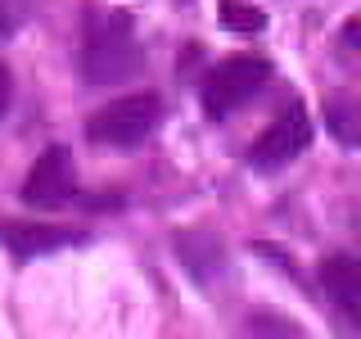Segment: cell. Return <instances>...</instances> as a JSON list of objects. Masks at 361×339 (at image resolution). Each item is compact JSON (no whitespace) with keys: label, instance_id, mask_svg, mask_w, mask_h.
Here are the masks:
<instances>
[{"label":"cell","instance_id":"obj_2","mask_svg":"<svg viewBox=\"0 0 361 339\" xmlns=\"http://www.w3.org/2000/svg\"><path fill=\"white\" fill-rule=\"evenodd\" d=\"M271 82V64L257 59V54H235V59L217 64L199 86V100H203V113L208 118H231L240 105L257 95Z\"/></svg>","mask_w":361,"mask_h":339},{"label":"cell","instance_id":"obj_6","mask_svg":"<svg viewBox=\"0 0 361 339\" xmlns=\"http://www.w3.org/2000/svg\"><path fill=\"white\" fill-rule=\"evenodd\" d=\"M82 240L86 231H77V226H45V222L5 226V244L14 249V258H41V254H54V249H73Z\"/></svg>","mask_w":361,"mask_h":339},{"label":"cell","instance_id":"obj_11","mask_svg":"<svg viewBox=\"0 0 361 339\" xmlns=\"http://www.w3.org/2000/svg\"><path fill=\"white\" fill-rule=\"evenodd\" d=\"M9 28H14V23H9V14L0 9V37H9Z\"/></svg>","mask_w":361,"mask_h":339},{"label":"cell","instance_id":"obj_3","mask_svg":"<svg viewBox=\"0 0 361 339\" xmlns=\"http://www.w3.org/2000/svg\"><path fill=\"white\" fill-rule=\"evenodd\" d=\"M158 122H163V105H158V95H131V100H118V105L99 109L95 118L86 122V136L95 145L131 150V145H140Z\"/></svg>","mask_w":361,"mask_h":339},{"label":"cell","instance_id":"obj_7","mask_svg":"<svg viewBox=\"0 0 361 339\" xmlns=\"http://www.w3.org/2000/svg\"><path fill=\"white\" fill-rule=\"evenodd\" d=\"M321 285L338 303V312H343L353 326H361V263L357 258H348V254L325 258L321 263Z\"/></svg>","mask_w":361,"mask_h":339},{"label":"cell","instance_id":"obj_4","mask_svg":"<svg viewBox=\"0 0 361 339\" xmlns=\"http://www.w3.org/2000/svg\"><path fill=\"white\" fill-rule=\"evenodd\" d=\"M77 190V167H73V154L63 145H50L37 163L27 167V181H23V203L27 208H54L63 203L68 195Z\"/></svg>","mask_w":361,"mask_h":339},{"label":"cell","instance_id":"obj_8","mask_svg":"<svg viewBox=\"0 0 361 339\" xmlns=\"http://www.w3.org/2000/svg\"><path fill=\"white\" fill-rule=\"evenodd\" d=\"M221 18H226V28H231L235 37H257V32L267 28V14H262V9L240 5V0H226V5H221Z\"/></svg>","mask_w":361,"mask_h":339},{"label":"cell","instance_id":"obj_5","mask_svg":"<svg viewBox=\"0 0 361 339\" xmlns=\"http://www.w3.org/2000/svg\"><path fill=\"white\" fill-rule=\"evenodd\" d=\"M307 141H312V122H307V113H302L298 105H289V109L280 113V118L253 141L248 158H253L257 167H285L289 158H298L302 150H307Z\"/></svg>","mask_w":361,"mask_h":339},{"label":"cell","instance_id":"obj_1","mask_svg":"<svg viewBox=\"0 0 361 339\" xmlns=\"http://www.w3.org/2000/svg\"><path fill=\"white\" fill-rule=\"evenodd\" d=\"M145 54L131 37V18L127 14H109L104 23H95L86 37V50H82V73L90 86H118L127 77L140 73Z\"/></svg>","mask_w":361,"mask_h":339},{"label":"cell","instance_id":"obj_10","mask_svg":"<svg viewBox=\"0 0 361 339\" xmlns=\"http://www.w3.org/2000/svg\"><path fill=\"white\" fill-rule=\"evenodd\" d=\"M9 100H14V77H9V68L0 64V118L9 113Z\"/></svg>","mask_w":361,"mask_h":339},{"label":"cell","instance_id":"obj_9","mask_svg":"<svg viewBox=\"0 0 361 339\" xmlns=\"http://www.w3.org/2000/svg\"><path fill=\"white\" fill-rule=\"evenodd\" d=\"M330 127L338 131V141H343V145H357V122H353V109H348V105H334L330 109Z\"/></svg>","mask_w":361,"mask_h":339}]
</instances>
